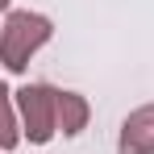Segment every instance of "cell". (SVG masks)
<instances>
[{
    "label": "cell",
    "instance_id": "1",
    "mask_svg": "<svg viewBox=\"0 0 154 154\" xmlns=\"http://www.w3.org/2000/svg\"><path fill=\"white\" fill-rule=\"evenodd\" d=\"M50 33H54V25H50V17H42V13H29V8L8 13V21L0 29V63L8 71H25L29 58L50 42Z\"/></svg>",
    "mask_w": 154,
    "mask_h": 154
},
{
    "label": "cell",
    "instance_id": "2",
    "mask_svg": "<svg viewBox=\"0 0 154 154\" xmlns=\"http://www.w3.org/2000/svg\"><path fill=\"white\" fill-rule=\"evenodd\" d=\"M17 108H21V121L33 146H46L54 133H58V88L50 83H25L17 92Z\"/></svg>",
    "mask_w": 154,
    "mask_h": 154
},
{
    "label": "cell",
    "instance_id": "3",
    "mask_svg": "<svg viewBox=\"0 0 154 154\" xmlns=\"http://www.w3.org/2000/svg\"><path fill=\"white\" fill-rule=\"evenodd\" d=\"M121 154H154V104L133 108L121 125Z\"/></svg>",
    "mask_w": 154,
    "mask_h": 154
},
{
    "label": "cell",
    "instance_id": "4",
    "mask_svg": "<svg viewBox=\"0 0 154 154\" xmlns=\"http://www.w3.org/2000/svg\"><path fill=\"white\" fill-rule=\"evenodd\" d=\"M88 100L79 92H58V133H79L88 125Z\"/></svg>",
    "mask_w": 154,
    "mask_h": 154
},
{
    "label": "cell",
    "instance_id": "5",
    "mask_svg": "<svg viewBox=\"0 0 154 154\" xmlns=\"http://www.w3.org/2000/svg\"><path fill=\"white\" fill-rule=\"evenodd\" d=\"M17 117H13V100H8V88L0 83V150H13L17 146Z\"/></svg>",
    "mask_w": 154,
    "mask_h": 154
},
{
    "label": "cell",
    "instance_id": "6",
    "mask_svg": "<svg viewBox=\"0 0 154 154\" xmlns=\"http://www.w3.org/2000/svg\"><path fill=\"white\" fill-rule=\"evenodd\" d=\"M0 8H8V0H0Z\"/></svg>",
    "mask_w": 154,
    "mask_h": 154
}]
</instances>
